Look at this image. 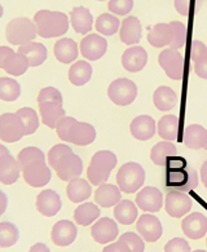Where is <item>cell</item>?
<instances>
[{
	"instance_id": "41",
	"label": "cell",
	"mask_w": 207,
	"mask_h": 252,
	"mask_svg": "<svg viewBox=\"0 0 207 252\" xmlns=\"http://www.w3.org/2000/svg\"><path fill=\"white\" fill-rule=\"evenodd\" d=\"M96 30L97 32L105 35V36H110V35L117 34L119 30L121 22L117 18V16L110 13H103L96 18Z\"/></svg>"
},
{
	"instance_id": "7",
	"label": "cell",
	"mask_w": 207,
	"mask_h": 252,
	"mask_svg": "<svg viewBox=\"0 0 207 252\" xmlns=\"http://www.w3.org/2000/svg\"><path fill=\"white\" fill-rule=\"evenodd\" d=\"M26 136V129L22 119L17 113H4L0 115V140L8 144L20 141Z\"/></svg>"
},
{
	"instance_id": "1",
	"label": "cell",
	"mask_w": 207,
	"mask_h": 252,
	"mask_svg": "<svg viewBox=\"0 0 207 252\" xmlns=\"http://www.w3.org/2000/svg\"><path fill=\"white\" fill-rule=\"evenodd\" d=\"M34 24L39 36L44 39L59 38L69 30V18L62 12H52L48 9L38 11L34 16Z\"/></svg>"
},
{
	"instance_id": "25",
	"label": "cell",
	"mask_w": 207,
	"mask_h": 252,
	"mask_svg": "<svg viewBox=\"0 0 207 252\" xmlns=\"http://www.w3.org/2000/svg\"><path fill=\"white\" fill-rule=\"evenodd\" d=\"M155 121L149 115H140L136 117L134 121L131 122L130 129L131 133L136 140L140 141H146L154 136L155 133Z\"/></svg>"
},
{
	"instance_id": "56",
	"label": "cell",
	"mask_w": 207,
	"mask_h": 252,
	"mask_svg": "<svg viewBox=\"0 0 207 252\" xmlns=\"http://www.w3.org/2000/svg\"><path fill=\"white\" fill-rule=\"evenodd\" d=\"M201 180H202L205 188L207 189V160L201 167Z\"/></svg>"
},
{
	"instance_id": "4",
	"label": "cell",
	"mask_w": 207,
	"mask_h": 252,
	"mask_svg": "<svg viewBox=\"0 0 207 252\" xmlns=\"http://www.w3.org/2000/svg\"><path fill=\"white\" fill-rule=\"evenodd\" d=\"M145 181V171L138 163H124L117 173V184L121 191L132 194L142 187Z\"/></svg>"
},
{
	"instance_id": "38",
	"label": "cell",
	"mask_w": 207,
	"mask_h": 252,
	"mask_svg": "<svg viewBox=\"0 0 207 252\" xmlns=\"http://www.w3.org/2000/svg\"><path fill=\"white\" fill-rule=\"evenodd\" d=\"M21 96V86L17 80L8 76L0 78V100L13 102Z\"/></svg>"
},
{
	"instance_id": "14",
	"label": "cell",
	"mask_w": 207,
	"mask_h": 252,
	"mask_svg": "<svg viewBox=\"0 0 207 252\" xmlns=\"http://www.w3.org/2000/svg\"><path fill=\"white\" fill-rule=\"evenodd\" d=\"M79 48L84 59L90 61H97L106 53L107 42L101 35L88 34L82 39Z\"/></svg>"
},
{
	"instance_id": "21",
	"label": "cell",
	"mask_w": 207,
	"mask_h": 252,
	"mask_svg": "<svg viewBox=\"0 0 207 252\" xmlns=\"http://www.w3.org/2000/svg\"><path fill=\"white\" fill-rule=\"evenodd\" d=\"M148 63V53L142 47L132 45L126 49L122 56V65L130 73H138L141 71Z\"/></svg>"
},
{
	"instance_id": "50",
	"label": "cell",
	"mask_w": 207,
	"mask_h": 252,
	"mask_svg": "<svg viewBox=\"0 0 207 252\" xmlns=\"http://www.w3.org/2000/svg\"><path fill=\"white\" fill-rule=\"evenodd\" d=\"M207 56V47L201 42V40H193L192 42V48H190V59L193 63L198 60L204 59Z\"/></svg>"
},
{
	"instance_id": "31",
	"label": "cell",
	"mask_w": 207,
	"mask_h": 252,
	"mask_svg": "<svg viewBox=\"0 0 207 252\" xmlns=\"http://www.w3.org/2000/svg\"><path fill=\"white\" fill-rule=\"evenodd\" d=\"M66 194L72 203H82L91 197L92 188L87 180L76 177V179H72L71 181H69L68 188H66Z\"/></svg>"
},
{
	"instance_id": "6",
	"label": "cell",
	"mask_w": 207,
	"mask_h": 252,
	"mask_svg": "<svg viewBox=\"0 0 207 252\" xmlns=\"http://www.w3.org/2000/svg\"><path fill=\"white\" fill-rule=\"evenodd\" d=\"M107 96L118 106H127L138 96V86L127 78H119L111 82L107 88Z\"/></svg>"
},
{
	"instance_id": "28",
	"label": "cell",
	"mask_w": 207,
	"mask_h": 252,
	"mask_svg": "<svg viewBox=\"0 0 207 252\" xmlns=\"http://www.w3.org/2000/svg\"><path fill=\"white\" fill-rule=\"evenodd\" d=\"M173 40V29L171 24L154 25L148 34V42L155 48L171 45Z\"/></svg>"
},
{
	"instance_id": "23",
	"label": "cell",
	"mask_w": 207,
	"mask_h": 252,
	"mask_svg": "<svg viewBox=\"0 0 207 252\" xmlns=\"http://www.w3.org/2000/svg\"><path fill=\"white\" fill-rule=\"evenodd\" d=\"M21 167L17 158H13L10 153L0 157V184L12 185L20 179Z\"/></svg>"
},
{
	"instance_id": "30",
	"label": "cell",
	"mask_w": 207,
	"mask_h": 252,
	"mask_svg": "<svg viewBox=\"0 0 207 252\" xmlns=\"http://www.w3.org/2000/svg\"><path fill=\"white\" fill-rule=\"evenodd\" d=\"M70 24L78 34H88L93 28V17L86 7H75L70 13Z\"/></svg>"
},
{
	"instance_id": "29",
	"label": "cell",
	"mask_w": 207,
	"mask_h": 252,
	"mask_svg": "<svg viewBox=\"0 0 207 252\" xmlns=\"http://www.w3.org/2000/svg\"><path fill=\"white\" fill-rule=\"evenodd\" d=\"M18 53L24 55L28 59L30 67H38V66L43 65L48 56V51L45 48V45L38 42H31L29 44L21 45L18 48Z\"/></svg>"
},
{
	"instance_id": "48",
	"label": "cell",
	"mask_w": 207,
	"mask_h": 252,
	"mask_svg": "<svg viewBox=\"0 0 207 252\" xmlns=\"http://www.w3.org/2000/svg\"><path fill=\"white\" fill-rule=\"evenodd\" d=\"M40 101H57V102L64 104V98H62L61 92L57 88H55V87L41 88L38 94V102H40Z\"/></svg>"
},
{
	"instance_id": "2",
	"label": "cell",
	"mask_w": 207,
	"mask_h": 252,
	"mask_svg": "<svg viewBox=\"0 0 207 252\" xmlns=\"http://www.w3.org/2000/svg\"><path fill=\"white\" fill-rule=\"evenodd\" d=\"M117 156L109 150H100L91 159V163L87 168V177L92 185L100 187L106 184L110 173L117 166Z\"/></svg>"
},
{
	"instance_id": "60",
	"label": "cell",
	"mask_w": 207,
	"mask_h": 252,
	"mask_svg": "<svg viewBox=\"0 0 207 252\" xmlns=\"http://www.w3.org/2000/svg\"><path fill=\"white\" fill-rule=\"evenodd\" d=\"M193 252H206V251H204V250H196V251Z\"/></svg>"
},
{
	"instance_id": "40",
	"label": "cell",
	"mask_w": 207,
	"mask_h": 252,
	"mask_svg": "<svg viewBox=\"0 0 207 252\" xmlns=\"http://www.w3.org/2000/svg\"><path fill=\"white\" fill-rule=\"evenodd\" d=\"M20 239V230L13 222L1 221L0 222V249H9Z\"/></svg>"
},
{
	"instance_id": "20",
	"label": "cell",
	"mask_w": 207,
	"mask_h": 252,
	"mask_svg": "<svg viewBox=\"0 0 207 252\" xmlns=\"http://www.w3.org/2000/svg\"><path fill=\"white\" fill-rule=\"evenodd\" d=\"M39 105V114L41 117V123L48 128L53 129L57 127V123L62 118L66 117L65 109L61 102L57 101H40Z\"/></svg>"
},
{
	"instance_id": "3",
	"label": "cell",
	"mask_w": 207,
	"mask_h": 252,
	"mask_svg": "<svg viewBox=\"0 0 207 252\" xmlns=\"http://www.w3.org/2000/svg\"><path fill=\"white\" fill-rule=\"evenodd\" d=\"M38 32L34 21L26 17H16L10 20L5 26V38L9 44L25 45L36 38Z\"/></svg>"
},
{
	"instance_id": "13",
	"label": "cell",
	"mask_w": 207,
	"mask_h": 252,
	"mask_svg": "<svg viewBox=\"0 0 207 252\" xmlns=\"http://www.w3.org/2000/svg\"><path fill=\"white\" fill-rule=\"evenodd\" d=\"M55 171L60 180H62V181H71L72 179H76V177H79L82 175V159L72 152L69 153V154H66V156H64L60 159L59 163L56 164Z\"/></svg>"
},
{
	"instance_id": "62",
	"label": "cell",
	"mask_w": 207,
	"mask_h": 252,
	"mask_svg": "<svg viewBox=\"0 0 207 252\" xmlns=\"http://www.w3.org/2000/svg\"><path fill=\"white\" fill-rule=\"evenodd\" d=\"M206 245H207V239H206Z\"/></svg>"
},
{
	"instance_id": "59",
	"label": "cell",
	"mask_w": 207,
	"mask_h": 252,
	"mask_svg": "<svg viewBox=\"0 0 207 252\" xmlns=\"http://www.w3.org/2000/svg\"><path fill=\"white\" fill-rule=\"evenodd\" d=\"M204 149H206V150H207V137H206V142H205V146H204Z\"/></svg>"
},
{
	"instance_id": "19",
	"label": "cell",
	"mask_w": 207,
	"mask_h": 252,
	"mask_svg": "<svg viewBox=\"0 0 207 252\" xmlns=\"http://www.w3.org/2000/svg\"><path fill=\"white\" fill-rule=\"evenodd\" d=\"M136 230L140 233L142 239L146 242H155L162 237L163 229L161 221L154 215L144 214L141 215L136 224Z\"/></svg>"
},
{
	"instance_id": "57",
	"label": "cell",
	"mask_w": 207,
	"mask_h": 252,
	"mask_svg": "<svg viewBox=\"0 0 207 252\" xmlns=\"http://www.w3.org/2000/svg\"><path fill=\"white\" fill-rule=\"evenodd\" d=\"M8 153H9V150H8L5 146L0 144V157H3L4 154H8Z\"/></svg>"
},
{
	"instance_id": "52",
	"label": "cell",
	"mask_w": 207,
	"mask_h": 252,
	"mask_svg": "<svg viewBox=\"0 0 207 252\" xmlns=\"http://www.w3.org/2000/svg\"><path fill=\"white\" fill-rule=\"evenodd\" d=\"M194 71L200 78L207 79V56L194 63Z\"/></svg>"
},
{
	"instance_id": "53",
	"label": "cell",
	"mask_w": 207,
	"mask_h": 252,
	"mask_svg": "<svg viewBox=\"0 0 207 252\" xmlns=\"http://www.w3.org/2000/svg\"><path fill=\"white\" fill-rule=\"evenodd\" d=\"M190 0H175V8L177 13H180L181 16H188L190 11Z\"/></svg>"
},
{
	"instance_id": "44",
	"label": "cell",
	"mask_w": 207,
	"mask_h": 252,
	"mask_svg": "<svg viewBox=\"0 0 207 252\" xmlns=\"http://www.w3.org/2000/svg\"><path fill=\"white\" fill-rule=\"evenodd\" d=\"M171 26L173 29V40L171 45H170V48H184L186 43V26L183 22L179 21H172L171 22Z\"/></svg>"
},
{
	"instance_id": "49",
	"label": "cell",
	"mask_w": 207,
	"mask_h": 252,
	"mask_svg": "<svg viewBox=\"0 0 207 252\" xmlns=\"http://www.w3.org/2000/svg\"><path fill=\"white\" fill-rule=\"evenodd\" d=\"M165 252H192L189 243L183 238H173L165 246Z\"/></svg>"
},
{
	"instance_id": "34",
	"label": "cell",
	"mask_w": 207,
	"mask_h": 252,
	"mask_svg": "<svg viewBox=\"0 0 207 252\" xmlns=\"http://www.w3.org/2000/svg\"><path fill=\"white\" fill-rule=\"evenodd\" d=\"M136 203L131 202V200L124 199L121 200L119 203L114 208V218L118 222H121L123 225H131L135 221L138 220V210Z\"/></svg>"
},
{
	"instance_id": "24",
	"label": "cell",
	"mask_w": 207,
	"mask_h": 252,
	"mask_svg": "<svg viewBox=\"0 0 207 252\" xmlns=\"http://www.w3.org/2000/svg\"><path fill=\"white\" fill-rule=\"evenodd\" d=\"M53 53H55V57L57 61L68 65V63H74L76 57L79 56V48H78V44L72 39L62 38L55 43Z\"/></svg>"
},
{
	"instance_id": "9",
	"label": "cell",
	"mask_w": 207,
	"mask_h": 252,
	"mask_svg": "<svg viewBox=\"0 0 207 252\" xmlns=\"http://www.w3.org/2000/svg\"><path fill=\"white\" fill-rule=\"evenodd\" d=\"M158 63L170 79L180 80L183 78L185 57L179 52V49L167 48L162 51L158 57Z\"/></svg>"
},
{
	"instance_id": "10",
	"label": "cell",
	"mask_w": 207,
	"mask_h": 252,
	"mask_svg": "<svg viewBox=\"0 0 207 252\" xmlns=\"http://www.w3.org/2000/svg\"><path fill=\"white\" fill-rule=\"evenodd\" d=\"M22 177L29 187L44 188L51 181L52 172L45 160H35L22 168Z\"/></svg>"
},
{
	"instance_id": "58",
	"label": "cell",
	"mask_w": 207,
	"mask_h": 252,
	"mask_svg": "<svg viewBox=\"0 0 207 252\" xmlns=\"http://www.w3.org/2000/svg\"><path fill=\"white\" fill-rule=\"evenodd\" d=\"M3 13H4V9H3V5L0 4V18L3 17Z\"/></svg>"
},
{
	"instance_id": "33",
	"label": "cell",
	"mask_w": 207,
	"mask_h": 252,
	"mask_svg": "<svg viewBox=\"0 0 207 252\" xmlns=\"http://www.w3.org/2000/svg\"><path fill=\"white\" fill-rule=\"evenodd\" d=\"M153 101H154L155 107L161 111L172 110L177 104V96L175 91L167 86H161L154 91L153 94Z\"/></svg>"
},
{
	"instance_id": "45",
	"label": "cell",
	"mask_w": 207,
	"mask_h": 252,
	"mask_svg": "<svg viewBox=\"0 0 207 252\" xmlns=\"http://www.w3.org/2000/svg\"><path fill=\"white\" fill-rule=\"evenodd\" d=\"M71 148L68 145H65V144H57V145H55L53 148L51 149L48 152V156H47V159H48V164L51 168L55 169L56 164L59 163L60 159L62 158L64 156H66V154H69V153H71Z\"/></svg>"
},
{
	"instance_id": "5",
	"label": "cell",
	"mask_w": 207,
	"mask_h": 252,
	"mask_svg": "<svg viewBox=\"0 0 207 252\" xmlns=\"http://www.w3.org/2000/svg\"><path fill=\"white\" fill-rule=\"evenodd\" d=\"M165 180L166 187L181 193H189L198 185V175L196 169L190 168L189 166L179 169H166Z\"/></svg>"
},
{
	"instance_id": "18",
	"label": "cell",
	"mask_w": 207,
	"mask_h": 252,
	"mask_svg": "<svg viewBox=\"0 0 207 252\" xmlns=\"http://www.w3.org/2000/svg\"><path fill=\"white\" fill-rule=\"evenodd\" d=\"M78 229L70 220L57 221L51 230V239L59 247H68L76 239Z\"/></svg>"
},
{
	"instance_id": "37",
	"label": "cell",
	"mask_w": 207,
	"mask_h": 252,
	"mask_svg": "<svg viewBox=\"0 0 207 252\" xmlns=\"http://www.w3.org/2000/svg\"><path fill=\"white\" fill-rule=\"evenodd\" d=\"M176 153H177V150H176V146L173 145L172 142L162 141L153 146L152 153H150V158H152L153 163L157 164V166L166 167L169 159L171 157H175Z\"/></svg>"
},
{
	"instance_id": "12",
	"label": "cell",
	"mask_w": 207,
	"mask_h": 252,
	"mask_svg": "<svg viewBox=\"0 0 207 252\" xmlns=\"http://www.w3.org/2000/svg\"><path fill=\"white\" fill-rule=\"evenodd\" d=\"M193 206V200L186 193L181 191H175L171 190L167 193L165 199V207L166 212L171 216V218H183L190 211Z\"/></svg>"
},
{
	"instance_id": "51",
	"label": "cell",
	"mask_w": 207,
	"mask_h": 252,
	"mask_svg": "<svg viewBox=\"0 0 207 252\" xmlns=\"http://www.w3.org/2000/svg\"><path fill=\"white\" fill-rule=\"evenodd\" d=\"M103 252H132L131 249H130V246L123 241H117L113 242L110 245H107L105 249L103 250Z\"/></svg>"
},
{
	"instance_id": "17",
	"label": "cell",
	"mask_w": 207,
	"mask_h": 252,
	"mask_svg": "<svg viewBox=\"0 0 207 252\" xmlns=\"http://www.w3.org/2000/svg\"><path fill=\"white\" fill-rule=\"evenodd\" d=\"M135 203L145 212H158L163 206V195L161 190L154 187H146L138 193Z\"/></svg>"
},
{
	"instance_id": "55",
	"label": "cell",
	"mask_w": 207,
	"mask_h": 252,
	"mask_svg": "<svg viewBox=\"0 0 207 252\" xmlns=\"http://www.w3.org/2000/svg\"><path fill=\"white\" fill-rule=\"evenodd\" d=\"M29 252H51V250L45 243H35L31 246Z\"/></svg>"
},
{
	"instance_id": "39",
	"label": "cell",
	"mask_w": 207,
	"mask_h": 252,
	"mask_svg": "<svg viewBox=\"0 0 207 252\" xmlns=\"http://www.w3.org/2000/svg\"><path fill=\"white\" fill-rule=\"evenodd\" d=\"M179 119L175 115H165L158 122V135L166 141H173L177 137Z\"/></svg>"
},
{
	"instance_id": "54",
	"label": "cell",
	"mask_w": 207,
	"mask_h": 252,
	"mask_svg": "<svg viewBox=\"0 0 207 252\" xmlns=\"http://www.w3.org/2000/svg\"><path fill=\"white\" fill-rule=\"evenodd\" d=\"M8 207V197L3 190H0V218L5 214Z\"/></svg>"
},
{
	"instance_id": "16",
	"label": "cell",
	"mask_w": 207,
	"mask_h": 252,
	"mask_svg": "<svg viewBox=\"0 0 207 252\" xmlns=\"http://www.w3.org/2000/svg\"><path fill=\"white\" fill-rule=\"evenodd\" d=\"M119 234L117 222L109 218H103L92 225L91 228V235L93 241H96L100 245H106L115 241Z\"/></svg>"
},
{
	"instance_id": "8",
	"label": "cell",
	"mask_w": 207,
	"mask_h": 252,
	"mask_svg": "<svg viewBox=\"0 0 207 252\" xmlns=\"http://www.w3.org/2000/svg\"><path fill=\"white\" fill-rule=\"evenodd\" d=\"M29 67H30L29 61L24 55L5 45L0 47V69L4 70L8 75H24Z\"/></svg>"
},
{
	"instance_id": "22",
	"label": "cell",
	"mask_w": 207,
	"mask_h": 252,
	"mask_svg": "<svg viewBox=\"0 0 207 252\" xmlns=\"http://www.w3.org/2000/svg\"><path fill=\"white\" fill-rule=\"evenodd\" d=\"M184 234L190 239H201L207 233V219L201 212L188 215L181 222Z\"/></svg>"
},
{
	"instance_id": "47",
	"label": "cell",
	"mask_w": 207,
	"mask_h": 252,
	"mask_svg": "<svg viewBox=\"0 0 207 252\" xmlns=\"http://www.w3.org/2000/svg\"><path fill=\"white\" fill-rule=\"evenodd\" d=\"M121 241L126 242L132 252H144L145 250V243L144 239L141 237H138L136 233H132V231H128V233H124L121 235Z\"/></svg>"
},
{
	"instance_id": "27",
	"label": "cell",
	"mask_w": 207,
	"mask_h": 252,
	"mask_svg": "<svg viewBox=\"0 0 207 252\" xmlns=\"http://www.w3.org/2000/svg\"><path fill=\"white\" fill-rule=\"evenodd\" d=\"M95 200L99 206L104 208L114 207L122 200L121 189L111 184H103L96 189Z\"/></svg>"
},
{
	"instance_id": "15",
	"label": "cell",
	"mask_w": 207,
	"mask_h": 252,
	"mask_svg": "<svg viewBox=\"0 0 207 252\" xmlns=\"http://www.w3.org/2000/svg\"><path fill=\"white\" fill-rule=\"evenodd\" d=\"M35 206H36V210H38L41 216L53 218L61 210L62 202L57 191L52 189H45L41 190L40 193L38 194Z\"/></svg>"
},
{
	"instance_id": "43",
	"label": "cell",
	"mask_w": 207,
	"mask_h": 252,
	"mask_svg": "<svg viewBox=\"0 0 207 252\" xmlns=\"http://www.w3.org/2000/svg\"><path fill=\"white\" fill-rule=\"evenodd\" d=\"M17 160L20 163L21 172L26 164L35 160H45L44 153L41 152V149L36 148V146H28V148L22 149L17 156Z\"/></svg>"
},
{
	"instance_id": "46",
	"label": "cell",
	"mask_w": 207,
	"mask_h": 252,
	"mask_svg": "<svg viewBox=\"0 0 207 252\" xmlns=\"http://www.w3.org/2000/svg\"><path fill=\"white\" fill-rule=\"evenodd\" d=\"M107 7H109V11L115 16L117 14L118 16H126L132 11L134 0H110Z\"/></svg>"
},
{
	"instance_id": "11",
	"label": "cell",
	"mask_w": 207,
	"mask_h": 252,
	"mask_svg": "<svg viewBox=\"0 0 207 252\" xmlns=\"http://www.w3.org/2000/svg\"><path fill=\"white\" fill-rule=\"evenodd\" d=\"M96 140V129L90 123L74 119L66 133L65 142H71L74 145L87 146Z\"/></svg>"
},
{
	"instance_id": "36",
	"label": "cell",
	"mask_w": 207,
	"mask_h": 252,
	"mask_svg": "<svg viewBox=\"0 0 207 252\" xmlns=\"http://www.w3.org/2000/svg\"><path fill=\"white\" fill-rule=\"evenodd\" d=\"M92 76V66L87 61H76L69 69V80L72 86L82 87L88 83Z\"/></svg>"
},
{
	"instance_id": "42",
	"label": "cell",
	"mask_w": 207,
	"mask_h": 252,
	"mask_svg": "<svg viewBox=\"0 0 207 252\" xmlns=\"http://www.w3.org/2000/svg\"><path fill=\"white\" fill-rule=\"evenodd\" d=\"M16 113H17L18 117L24 122L25 129H26V136L33 135V133L38 131L39 117L38 113L33 107H21Z\"/></svg>"
},
{
	"instance_id": "35",
	"label": "cell",
	"mask_w": 207,
	"mask_h": 252,
	"mask_svg": "<svg viewBox=\"0 0 207 252\" xmlns=\"http://www.w3.org/2000/svg\"><path fill=\"white\" fill-rule=\"evenodd\" d=\"M100 212V208L97 207L96 204L91 203V202H86V203H82L75 208V211H74V220H75L78 225L88 226V225L93 224L95 221L99 220Z\"/></svg>"
},
{
	"instance_id": "61",
	"label": "cell",
	"mask_w": 207,
	"mask_h": 252,
	"mask_svg": "<svg viewBox=\"0 0 207 252\" xmlns=\"http://www.w3.org/2000/svg\"><path fill=\"white\" fill-rule=\"evenodd\" d=\"M99 1H104V0H99Z\"/></svg>"
},
{
	"instance_id": "26",
	"label": "cell",
	"mask_w": 207,
	"mask_h": 252,
	"mask_svg": "<svg viewBox=\"0 0 207 252\" xmlns=\"http://www.w3.org/2000/svg\"><path fill=\"white\" fill-rule=\"evenodd\" d=\"M119 36L124 44H138L141 39V24L138 18L135 16H128L124 18L119 30Z\"/></svg>"
},
{
	"instance_id": "32",
	"label": "cell",
	"mask_w": 207,
	"mask_h": 252,
	"mask_svg": "<svg viewBox=\"0 0 207 252\" xmlns=\"http://www.w3.org/2000/svg\"><path fill=\"white\" fill-rule=\"evenodd\" d=\"M207 137V129L201 125H190L185 128L183 142L186 148L198 150L205 146Z\"/></svg>"
}]
</instances>
